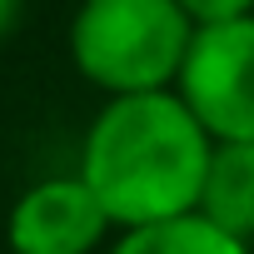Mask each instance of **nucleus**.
I'll return each mask as SVG.
<instances>
[{
    "instance_id": "f257e3e1",
    "label": "nucleus",
    "mask_w": 254,
    "mask_h": 254,
    "mask_svg": "<svg viewBox=\"0 0 254 254\" xmlns=\"http://www.w3.org/2000/svg\"><path fill=\"white\" fill-rule=\"evenodd\" d=\"M209 155L214 135L170 85L105 95V105L85 125L75 170L100 194L115 229H140L199 209Z\"/></svg>"
},
{
    "instance_id": "f03ea898",
    "label": "nucleus",
    "mask_w": 254,
    "mask_h": 254,
    "mask_svg": "<svg viewBox=\"0 0 254 254\" xmlns=\"http://www.w3.org/2000/svg\"><path fill=\"white\" fill-rule=\"evenodd\" d=\"M194 30L180 0H80L65 45L80 80L105 95H135L180 80Z\"/></svg>"
},
{
    "instance_id": "7ed1b4c3",
    "label": "nucleus",
    "mask_w": 254,
    "mask_h": 254,
    "mask_svg": "<svg viewBox=\"0 0 254 254\" xmlns=\"http://www.w3.org/2000/svg\"><path fill=\"white\" fill-rule=\"evenodd\" d=\"M175 90L214 140H254V15L199 25Z\"/></svg>"
},
{
    "instance_id": "20e7f679",
    "label": "nucleus",
    "mask_w": 254,
    "mask_h": 254,
    "mask_svg": "<svg viewBox=\"0 0 254 254\" xmlns=\"http://www.w3.org/2000/svg\"><path fill=\"white\" fill-rule=\"evenodd\" d=\"M115 234V219L80 170L25 185L5 214L10 254H105Z\"/></svg>"
},
{
    "instance_id": "39448f33",
    "label": "nucleus",
    "mask_w": 254,
    "mask_h": 254,
    "mask_svg": "<svg viewBox=\"0 0 254 254\" xmlns=\"http://www.w3.org/2000/svg\"><path fill=\"white\" fill-rule=\"evenodd\" d=\"M199 214L254 244V140H214Z\"/></svg>"
},
{
    "instance_id": "423d86ee",
    "label": "nucleus",
    "mask_w": 254,
    "mask_h": 254,
    "mask_svg": "<svg viewBox=\"0 0 254 254\" xmlns=\"http://www.w3.org/2000/svg\"><path fill=\"white\" fill-rule=\"evenodd\" d=\"M105 254H254V244L234 239L229 229H219L214 219H204L194 209V214H180V219L120 229Z\"/></svg>"
},
{
    "instance_id": "0eeeda50",
    "label": "nucleus",
    "mask_w": 254,
    "mask_h": 254,
    "mask_svg": "<svg viewBox=\"0 0 254 254\" xmlns=\"http://www.w3.org/2000/svg\"><path fill=\"white\" fill-rule=\"evenodd\" d=\"M180 10L194 25H224V20L254 15V0H180Z\"/></svg>"
},
{
    "instance_id": "6e6552de",
    "label": "nucleus",
    "mask_w": 254,
    "mask_h": 254,
    "mask_svg": "<svg viewBox=\"0 0 254 254\" xmlns=\"http://www.w3.org/2000/svg\"><path fill=\"white\" fill-rule=\"evenodd\" d=\"M15 15H20V0H0V40L10 35V25H15Z\"/></svg>"
}]
</instances>
